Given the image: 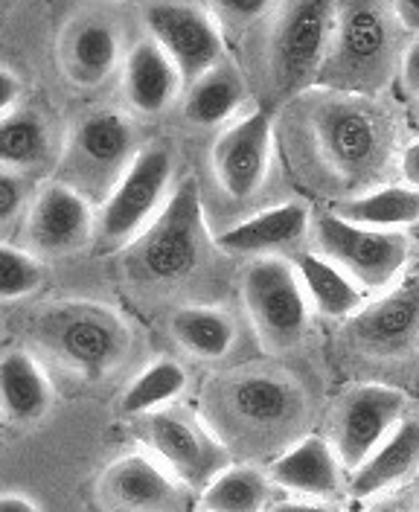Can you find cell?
<instances>
[{"label": "cell", "instance_id": "8d00e7d4", "mask_svg": "<svg viewBox=\"0 0 419 512\" xmlns=\"http://www.w3.org/2000/svg\"><path fill=\"white\" fill-rule=\"evenodd\" d=\"M390 6H393V12H396L399 24H402L405 30L411 32V35H417V30H419V0H390Z\"/></svg>", "mask_w": 419, "mask_h": 512}, {"label": "cell", "instance_id": "e575fe53", "mask_svg": "<svg viewBox=\"0 0 419 512\" xmlns=\"http://www.w3.org/2000/svg\"><path fill=\"white\" fill-rule=\"evenodd\" d=\"M21 91H24V85H21L18 73L0 64V117H3V114H9V111L18 105Z\"/></svg>", "mask_w": 419, "mask_h": 512}, {"label": "cell", "instance_id": "603a6c76", "mask_svg": "<svg viewBox=\"0 0 419 512\" xmlns=\"http://www.w3.org/2000/svg\"><path fill=\"white\" fill-rule=\"evenodd\" d=\"M53 384L27 350L0 358V414L12 425H33L53 408Z\"/></svg>", "mask_w": 419, "mask_h": 512}, {"label": "cell", "instance_id": "6da1fadb", "mask_svg": "<svg viewBox=\"0 0 419 512\" xmlns=\"http://www.w3.org/2000/svg\"><path fill=\"white\" fill-rule=\"evenodd\" d=\"M207 425L227 448L274 451L297 440L309 396L294 376L274 367H245L216 376L204 390Z\"/></svg>", "mask_w": 419, "mask_h": 512}, {"label": "cell", "instance_id": "7a4b0ae2", "mask_svg": "<svg viewBox=\"0 0 419 512\" xmlns=\"http://www.w3.org/2000/svg\"><path fill=\"white\" fill-rule=\"evenodd\" d=\"M417 35L405 30L390 0H338L335 27L315 88L373 96L396 76L405 47Z\"/></svg>", "mask_w": 419, "mask_h": 512}, {"label": "cell", "instance_id": "484cf974", "mask_svg": "<svg viewBox=\"0 0 419 512\" xmlns=\"http://www.w3.org/2000/svg\"><path fill=\"white\" fill-rule=\"evenodd\" d=\"M291 265L309 300V309H318L323 318H350L367 300L364 288L321 254H300Z\"/></svg>", "mask_w": 419, "mask_h": 512}, {"label": "cell", "instance_id": "74e56055", "mask_svg": "<svg viewBox=\"0 0 419 512\" xmlns=\"http://www.w3.org/2000/svg\"><path fill=\"white\" fill-rule=\"evenodd\" d=\"M38 504L33 498L21 495V492H3L0 495V512H35Z\"/></svg>", "mask_w": 419, "mask_h": 512}, {"label": "cell", "instance_id": "4dcf8cb0", "mask_svg": "<svg viewBox=\"0 0 419 512\" xmlns=\"http://www.w3.org/2000/svg\"><path fill=\"white\" fill-rule=\"evenodd\" d=\"M44 286V259L0 242V303L24 300Z\"/></svg>", "mask_w": 419, "mask_h": 512}, {"label": "cell", "instance_id": "5bb4252c", "mask_svg": "<svg viewBox=\"0 0 419 512\" xmlns=\"http://www.w3.org/2000/svg\"><path fill=\"white\" fill-rule=\"evenodd\" d=\"M146 35L181 73V82H193L198 73L219 62L225 53V35L207 6L193 0H152L143 9Z\"/></svg>", "mask_w": 419, "mask_h": 512}, {"label": "cell", "instance_id": "ba28073f", "mask_svg": "<svg viewBox=\"0 0 419 512\" xmlns=\"http://www.w3.org/2000/svg\"><path fill=\"white\" fill-rule=\"evenodd\" d=\"M175 158L166 143L140 146L120 181L94 210V248L99 254L123 251L131 239L163 210L172 192Z\"/></svg>", "mask_w": 419, "mask_h": 512}, {"label": "cell", "instance_id": "1f68e13d", "mask_svg": "<svg viewBox=\"0 0 419 512\" xmlns=\"http://www.w3.org/2000/svg\"><path fill=\"white\" fill-rule=\"evenodd\" d=\"M274 6L277 0H207V9L225 38H242L245 32L259 27V21Z\"/></svg>", "mask_w": 419, "mask_h": 512}, {"label": "cell", "instance_id": "ac0fdd59", "mask_svg": "<svg viewBox=\"0 0 419 512\" xmlns=\"http://www.w3.org/2000/svg\"><path fill=\"white\" fill-rule=\"evenodd\" d=\"M184 483L175 478L155 454L137 451L114 460L97 486L99 504L105 510L158 512L184 510L187 495Z\"/></svg>", "mask_w": 419, "mask_h": 512}, {"label": "cell", "instance_id": "8992f818", "mask_svg": "<svg viewBox=\"0 0 419 512\" xmlns=\"http://www.w3.org/2000/svg\"><path fill=\"white\" fill-rule=\"evenodd\" d=\"M30 332L41 350L88 382L108 379L134 344L129 320L91 300H65L38 312Z\"/></svg>", "mask_w": 419, "mask_h": 512}, {"label": "cell", "instance_id": "30bf717a", "mask_svg": "<svg viewBox=\"0 0 419 512\" xmlns=\"http://www.w3.org/2000/svg\"><path fill=\"white\" fill-rule=\"evenodd\" d=\"M242 300L265 352L286 355L306 341L309 300L289 259L254 256L242 277Z\"/></svg>", "mask_w": 419, "mask_h": 512}, {"label": "cell", "instance_id": "83f0119b", "mask_svg": "<svg viewBox=\"0 0 419 512\" xmlns=\"http://www.w3.org/2000/svg\"><path fill=\"white\" fill-rule=\"evenodd\" d=\"M332 213L376 230H414L419 219V192L408 184L364 190L347 201H338Z\"/></svg>", "mask_w": 419, "mask_h": 512}, {"label": "cell", "instance_id": "44dd1931", "mask_svg": "<svg viewBox=\"0 0 419 512\" xmlns=\"http://www.w3.org/2000/svg\"><path fill=\"white\" fill-rule=\"evenodd\" d=\"M419 463L417 416H402V422L373 448L355 469H350V495L355 501H373L414 478Z\"/></svg>", "mask_w": 419, "mask_h": 512}, {"label": "cell", "instance_id": "52a82bcc", "mask_svg": "<svg viewBox=\"0 0 419 512\" xmlns=\"http://www.w3.org/2000/svg\"><path fill=\"white\" fill-rule=\"evenodd\" d=\"M140 146L137 123L126 111H88L67 134L62 152L56 155V181L85 195L91 204H99L120 181Z\"/></svg>", "mask_w": 419, "mask_h": 512}, {"label": "cell", "instance_id": "9c48e42d", "mask_svg": "<svg viewBox=\"0 0 419 512\" xmlns=\"http://www.w3.org/2000/svg\"><path fill=\"white\" fill-rule=\"evenodd\" d=\"M309 233L318 254L350 274L364 291H382L396 283L411 262L408 230L364 227L329 210L309 219Z\"/></svg>", "mask_w": 419, "mask_h": 512}, {"label": "cell", "instance_id": "d6a6232c", "mask_svg": "<svg viewBox=\"0 0 419 512\" xmlns=\"http://www.w3.org/2000/svg\"><path fill=\"white\" fill-rule=\"evenodd\" d=\"M33 192L35 187L30 175L0 166V233L12 230L24 219Z\"/></svg>", "mask_w": 419, "mask_h": 512}, {"label": "cell", "instance_id": "277c9868", "mask_svg": "<svg viewBox=\"0 0 419 512\" xmlns=\"http://www.w3.org/2000/svg\"><path fill=\"white\" fill-rule=\"evenodd\" d=\"M207 245L204 207L195 178L172 187L163 210L146 224L126 251V274L140 288H172L201 268Z\"/></svg>", "mask_w": 419, "mask_h": 512}, {"label": "cell", "instance_id": "836d02e7", "mask_svg": "<svg viewBox=\"0 0 419 512\" xmlns=\"http://www.w3.org/2000/svg\"><path fill=\"white\" fill-rule=\"evenodd\" d=\"M396 88H399V94H402V99H405L408 105H414V102H417V94H419L417 38L405 47V53H402V59H399V67H396Z\"/></svg>", "mask_w": 419, "mask_h": 512}, {"label": "cell", "instance_id": "8fae6325", "mask_svg": "<svg viewBox=\"0 0 419 512\" xmlns=\"http://www.w3.org/2000/svg\"><path fill=\"white\" fill-rule=\"evenodd\" d=\"M140 419V437L163 466L187 489L201 492V486L230 463V448L216 437V431L181 408H158Z\"/></svg>", "mask_w": 419, "mask_h": 512}, {"label": "cell", "instance_id": "4fadbf2b", "mask_svg": "<svg viewBox=\"0 0 419 512\" xmlns=\"http://www.w3.org/2000/svg\"><path fill=\"white\" fill-rule=\"evenodd\" d=\"M355 350L376 361L414 358L419 338V286L417 274L408 271L396 283L382 288L376 300H364L347 323Z\"/></svg>", "mask_w": 419, "mask_h": 512}, {"label": "cell", "instance_id": "9a60e30c", "mask_svg": "<svg viewBox=\"0 0 419 512\" xmlns=\"http://www.w3.org/2000/svg\"><path fill=\"white\" fill-rule=\"evenodd\" d=\"M411 414V399L385 384H358L347 390L332 414L329 446L341 469H355L387 434Z\"/></svg>", "mask_w": 419, "mask_h": 512}, {"label": "cell", "instance_id": "d6986e66", "mask_svg": "<svg viewBox=\"0 0 419 512\" xmlns=\"http://www.w3.org/2000/svg\"><path fill=\"white\" fill-rule=\"evenodd\" d=\"M265 475L274 483V489L297 495L300 507L326 504L338 498L344 489L341 463L329 446V440H321V437H297L274 457Z\"/></svg>", "mask_w": 419, "mask_h": 512}, {"label": "cell", "instance_id": "3957f363", "mask_svg": "<svg viewBox=\"0 0 419 512\" xmlns=\"http://www.w3.org/2000/svg\"><path fill=\"white\" fill-rule=\"evenodd\" d=\"M315 155L329 181L364 190L393 152V123L373 96L326 91L306 102Z\"/></svg>", "mask_w": 419, "mask_h": 512}, {"label": "cell", "instance_id": "4316f807", "mask_svg": "<svg viewBox=\"0 0 419 512\" xmlns=\"http://www.w3.org/2000/svg\"><path fill=\"white\" fill-rule=\"evenodd\" d=\"M169 329L178 347L201 361L227 358L236 344V320L216 306H181L169 320Z\"/></svg>", "mask_w": 419, "mask_h": 512}, {"label": "cell", "instance_id": "7402d4cb", "mask_svg": "<svg viewBox=\"0 0 419 512\" xmlns=\"http://www.w3.org/2000/svg\"><path fill=\"white\" fill-rule=\"evenodd\" d=\"M309 207L300 201L277 204L227 227L213 239V248L227 256H274L309 236Z\"/></svg>", "mask_w": 419, "mask_h": 512}, {"label": "cell", "instance_id": "e0dca14e", "mask_svg": "<svg viewBox=\"0 0 419 512\" xmlns=\"http://www.w3.org/2000/svg\"><path fill=\"white\" fill-rule=\"evenodd\" d=\"M274 158V114L271 108H257L239 123L227 126L213 143V175L227 198H254L271 169Z\"/></svg>", "mask_w": 419, "mask_h": 512}, {"label": "cell", "instance_id": "f546056e", "mask_svg": "<svg viewBox=\"0 0 419 512\" xmlns=\"http://www.w3.org/2000/svg\"><path fill=\"white\" fill-rule=\"evenodd\" d=\"M187 370L172 361V358H161L155 364H149L134 382L126 387L123 399H120V411L126 416H143L172 405L184 390H187Z\"/></svg>", "mask_w": 419, "mask_h": 512}, {"label": "cell", "instance_id": "7c38bea8", "mask_svg": "<svg viewBox=\"0 0 419 512\" xmlns=\"http://www.w3.org/2000/svg\"><path fill=\"white\" fill-rule=\"evenodd\" d=\"M129 50V32L120 15L88 6L73 12L59 32V64L79 91H97L114 79Z\"/></svg>", "mask_w": 419, "mask_h": 512}, {"label": "cell", "instance_id": "d4e9b609", "mask_svg": "<svg viewBox=\"0 0 419 512\" xmlns=\"http://www.w3.org/2000/svg\"><path fill=\"white\" fill-rule=\"evenodd\" d=\"M56 160V137L50 123L30 108H12L0 117V166L24 172L47 169Z\"/></svg>", "mask_w": 419, "mask_h": 512}, {"label": "cell", "instance_id": "5b68a950", "mask_svg": "<svg viewBox=\"0 0 419 512\" xmlns=\"http://www.w3.org/2000/svg\"><path fill=\"white\" fill-rule=\"evenodd\" d=\"M338 0H277V6L259 21L262 32V85L274 102L315 88L332 27Z\"/></svg>", "mask_w": 419, "mask_h": 512}, {"label": "cell", "instance_id": "f1b7e54d", "mask_svg": "<svg viewBox=\"0 0 419 512\" xmlns=\"http://www.w3.org/2000/svg\"><path fill=\"white\" fill-rule=\"evenodd\" d=\"M274 483L257 466L227 463L201 486L198 504L213 512H254L271 504Z\"/></svg>", "mask_w": 419, "mask_h": 512}, {"label": "cell", "instance_id": "ffe728a7", "mask_svg": "<svg viewBox=\"0 0 419 512\" xmlns=\"http://www.w3.org/2000/svg\"><path fill=\"white\" fill-rule=\"evenodd\" d=\"M120 73H123V96L137 117H158L169 111L184 85L178 67L152 35H140L137 41H131L126 59L120 64Z\"/></svg>", "mask_w": 419, "mask_h": 512}, {"label": "cell", "instance_id": "2e32d148", "mask_svg": "<svg viewBox=\"0 0 419 512\" xmlns=\"http://www.w3.org/2000/svg\"><path fill=\"white\" fill-rule=\"evenodd\" d=\"M94 236V204L62 181L38 187L24 213V245L38 259L82 251Z\"/></svg>", "mask_w": 419, "mask_h": 512}, {"label": "cell", "instance_id": "d590c367", "mask_svg": "<svg viewBox=\"0 0 419 512\" xmlns=\"http://www.w3.org/2000/svg\"><path fill=\"white\" fill-rule=\"evenodd\" d=\"M399 172H402V181L408 187H417L419 184V143L411 140L405 149H402V158H399Z\"/></svg>", "mask_w": 419, "mask_h": 512}, {"label": "cell", "instance_id": "cb8c5ba5", "mask_svg": "<svg viewBox=\"0 0 419 512\" xmlns=\"http://www.w3.org/2000/svg\"><path fill=\"white\" fill-rule=\"evenodd\" d=\"M187 85L190 91L184 102V120L198 128L222 126L248 99V79L239 64L227 56L198 73Z\"/></svg>", "mask_w": 419, "mask_h": 512}]
</instances>
